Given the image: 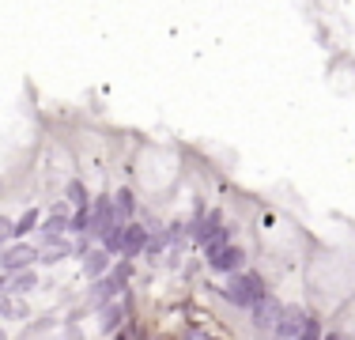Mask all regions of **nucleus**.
I'll list each match as a JSON object with an SVG mask.
<instances>
[{"mask_svg": "<svg viewBox=\"0 0 355 340\" xmlns=\"http://www.w3.org/2000/svg\"><path fill=\"white\" fill-rule=\"evenodd\" d=\"M227 303L242 306V310H250L253 303L265 295V280L257 276V272H234V276H227V287H223Z\"/></svg>", "mask_w": 355, "mask_h": 340, "instance_id": "nucleus-1", "label": "nucleus"}, {"mask_svg": "<svg viewBox=\"0 0 355 340\" xmlns=\"http://www.w3.org/2000/svg\"><path fill=\"white\" fill-rule=\"evenodd\" d=\"M35 261H38V250L31 242H12V246H4V250H0V269H4L8 276L27 272Z\"/></svg>", "mask_w": 355, "mask_h": 340, "instance_id": "nucleus-2", "label": "nucleus"}, {"mask_svg": "<svg viewBox=\"0 0 355 340\" xmlns=\"http://www.w3.org/2000/svg\"><path fill=\"white\" fill-rule=\"evenodd\" d=\"M284 314V303L276 299L272 291H265L257 303L250 306V318H253V329H261V333H268V329H276V321H280Z\"/></svg>", "mask_w": 355, "mask_h": 340, "instance_id": "nucleus-3", "label": "nucleus"}, {"mask_svg": "<svg viewBox=\"0 0 355 340\" xmlns=\"http://www.w3.org/2000/svg\"><path fill=\"white\" fill-rule=\"evenodd\" d=\"M197 242L205 246L208 253L219 250V246H227L231 242V227H223V219H219V212H208L205 219H200V227H197Z\"/></svg>", "mask_w": 355, "mask_h": 340, "instance_id": "nucleus-4", "label": "nucleus"}, {"mask_svg": "<svg viewBox=\"0 0 355 340\" xmlns=\"http://www.w3.org/2000/svg\"><path fill=\"white\" fill-rule=\"evenodd\" d=\"M242 261H246V250L234 242L219 246V250L208 253V269L212 272H223V276H234V272H242Z\"/></svg>", "mask_w": 355, "mask_h": 340, "instance_id": "nucleus-5", "label": "nucleus"}, {"mask_svg": "<svg viewBox=\"0 0 355 340\" xmlns=\"http://www.w3.org/2000/svg\"><path fill=\"white\" fill-rule=\"evenodd\" d=\"M306 318H310V314L302 310V306H284L280 321H276V329H272V340H299Z\"/></svg>", "mask_w": 355, "mask_h": 340, "instance_id": "nucleus-6", "label": "nucleus"}, {"mask_svg": "<svg viewBox=\"0 0 355 340\" xmlns=\"http://www.w3.org/2000/svg\"><path fill=\"white\" fill-rule=\"evenodd\" d=\"M114 223H121L117 212H114V197H95V201H91V231L87 235L103 238Z\"/></svg>", "mask_w": 355, "mask_h": 340, "instance_id": "nucleus-7", "label": "nucleus"}, {"mask_svg": "<svg viewBox=\"0 0 355 340\" xmlns=\"http://www.w3.org/2000/svg\"><path fill=\"white\" fill-rule=\"evenodd\" d=\"M69 208H64V204H57L53 212H49V219L46 223H42V231H38V238H42V246H57L61 242L64 235H69Z\"/></svg>", "mask_w": 355, "mask_h": 340, "instance_id": "nucleus-8", "label": "nucleus"}, {"mask_svg": "<svg viewBox=\"0 0 355 340\" xmlns=\"http://www.w3.org/2000/svg\"><path fill=\"white\" fill-rule=\"evenodd\" d=\"M148 246V227L140 223H125V238H121V257H137Z\"/></svg>", "mask_w": 355, "mask_h": 340, "instance_id": "nucleus-9", "label": "nucleus"}, {"mask_svg": "<svg viewBox=\"0 0 355 340\" xmlns=\"http://www.w3.org/2000/svg\"><path fill=\"white\" fill-rule=\"evenodd\" d=\"M83 276L87 280H103L110 276V253L98 246V250H87L83 253Z\"/></svg>", "mask_w": 355, "mask_h": 340, "instance_id": "nucleus-10", "label": "nucleus"}, {"mask_svg": "<svg viewBox=\"0 0 355 340\" xmlns=\"http://www.w3.org/2000/svg\"><path fill=\"white\" fill-rule=\"evenodd\" d=\"M117 291H121V287H117L110 276L95 280V284H91V306H110V303H114V295H117Z\"/></svg>", "mask_w": 355, "mask_h": 340, "instance_id": "nucleus-11", "label": "nucleus"}, {"mask_svg": "<svg viewBox=\"0 0 355 340\" xmlns=\"http://www.w3.org/2000/svg\"><path fill=\"white\" fill-rule=\"evenodd\" d=\"M114 212L121 223H129L132 216H137V197H132V189H117L114 193Z\"/></svg>", "mask_w": 355, "mask_h": 340, "instance_id": "nucleus-12", "label": "nucleus"}, {"mask_svg": "<svg viewBox=\"0 0 355 340\" xmlns=\"http://www.w3.org/2000/svg\"><path fill=\"white\" fill-rule=\"evenodd\" d=\"M38 287V276H35V269H27V272H15V276H8V295H27V291H35Z\"/></svg>", "mask_w": 355, "mask_h": 340, "instance_id": "nucleus-13", "label": "nucleus"}, {"mask_svg": "<svg viewBox=\"0 0 355 340\" xmlns=\"http://www.w3.org/2000/svg\"><path fill=\"white\" fill-rule=\"evenodd\" d=\"M27 314V306L8 299V276H0V318H23Z\"/></svg>", "mask_w": 355, "mask_h": 340, "instance_id": "nucleus-14", "label": "nucleus"}, {"mask_svg": "<svg viewBox=\"0 0 355 340\" xmlns=\"http://www.w3.org/2000/svg\"><path fill=\"white\" fill-rule=\"evenodd\" d=\"M64 201H69V204H76V208H91L87 185H83V182H76V178H72V182L64 185Z\"/></svg>", "mask_w": 355, "mask_h": 340, "instance_id": "nucleus-15", "label": "nucleus"}, {"mask_svg": "<svg viewBox=\"0 0 355 340\" xmlns=\"http://www.w3.org/2000/svg\"><path fill=\"white\" fill-rule=\"evenodd\" d=\"M72 253L69 242H57V246H46V250H38V261L42 265H57V261H64Z\"/></svg>", "mask_w": 355, "mask_h": 340, "instance_id": "nucleus-16", "label": "nucleus"}, {"mask_svg": "<svg viewBox=\"0 0 355 340\" xmlns=\"http://www.w3.org/2000/svg\"><path fill=\"white\" fill-rule=\"evenodd\" d=\"M121 238H125V223H114L103 235V250L110 253V257H114V253H121Z\"/></svg>", "mask_w": 355, "mask_h": 340, "instance_id": "nucleus-17", "label": "nucleus"}, {"mask_svg": "<svg viewBox=\"0 0 355 340\" xmlns=\"http://www.w3.org/2000/svg\"><path fill=\"white\" fill-rule=\"evenodd\" d=\"M69 231L87 238V231H91V208H76V216L69 219Z\"/></svg>", "mask_w": 355, "mask_h": 340, "instance_id": "nucleus-18", "label": "nucleus"}, {"mask_svg": "<svg viewBox=\"0 0 355 340\" xmlns=\"http://www.w3.org/2000/svg\"><path fill=\"white\" fill-rule=\"evenodd\" d=\"M121 321H125V310H121L117 303H110L106 310H103V329H106V333H114V329L121 325Z\"/></svg>", "mask_w": 355, "mask_h": 340, "instance_id": "nucleus-19", "label": "nucleus"}, {"mask_svg": "<svg viewBox=\"0 0 355 340\" xmlns=\"http://www.w3.org/2000/svg\"><path fill=\"white\" fill-rule=\"evenodd\" d=\"M35 227H38V212H35V208H27V216H23L19 223H15V238L23 242V238H27L31 231H35Z\"/></svg>", "mask_w": 355, "mask_h": 340, "instance_id": "nucleus-20", "label": "nucleus"}, {"mask_svg": "<svg viewBox=\"0 0 355 340\" xmlns=\"http://www.w3.org/2000/svg\"><path fill=\"white\" fill-rule=\"evenodd\" d=\"M299 340H325V333H321V325H318V318H306V325H302Z\"/></svg>", "mask_w": 355, "mask_h": 340, "instance_id": "nucleus-21", "label": "nucleus"}, {"mask_svg": "<svg viewBox=\"0 0 355 340\" xmlns=\"http://www.w3.org/2000/svg\"><path fill=\"white\" fill-rule=\"evenodd\" d=\"M12 238H15V223L8 216H0V250H4V246H12Z\"/></svg>", "mask_w": 355, "mask_h": 340, "instance_id": "nucleus-22", "label": "nucleus"}, {"mask_svg": "<svg viewBox=\"0 0 355 340\" xmlns=\"http://www.w3.org/2000/svg\"><path fill=\"white\" fill-rule=\"evenodd\" d=\"M129 276H132V261H121V265L110 272V280H114L117 287H125V280H129Z\"/></svg>", "mask_w": 355, "mask_h": 340, "instance_id": "nucleus-23", "label": "nucleus"}, {"mask_svg": "<svg viewBox=\"0 0 355 340\" xmlns=\"http://www.w3.org/2000/svg\"><path fill=\"white\" fill-rule=\"evenodd\" d=\"M166 246V235H148V246L144 250H163Z\"/></svg>", "mask_w": 355, "mask_h": 340, "instance_id": "nucleus-24", "label": "nucleus"}, {"mask_svg": "<svg viewBox=\"0 0 355 340\" xmlns=\"http://www.w3.org/2000/svg\"><path fill=\"white\" fill-rule=\"evenodd\" d=\"M325 340H344V337H336V333H329V337H325Z\"/></svg>", "mask_w": 355, "mask_h": 340, "instance_id": "nucleus-25", "label": "nucleus"}, {"mask_svg": "<svg viewBox=\"0 0 355 340\" xmlns=\"http://www.w3.org/2000/svg\"><path fill=\"white\" fill-rule=\"evenodd\" d=\"M0 340H4V333H0Z\"/></svg>", "mask_w": 355, "mask_h": 340, "instance_id": "nucleus-26", "label": "nucleus"}]
</instances>
